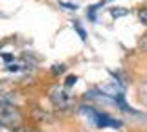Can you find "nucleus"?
<instances>
[{
	"instance_id": "f257e3e1",
	"label": "nucleus",
	"mask_w": 147,
	"mask_h": 132,
	"mask_svg": "<svg viewBox=\"0 0 147 132\" xmlns=\"http://www.w3.org/2000/svg\"><path fill=\"white\" fill-rule=\"evenodd\" d=\"M81 114L94 127H99V129H107V127H110V129H119V127H121V121L119 119H114V117L96 110V108H92V107H81Z\"/></svg>"
},
{
	"instance_id": "f03ea898",
	"label": "nucleus",
	"mask_w": 147,
	"mask_h": 132,
	"mask_svg": "<svg viewBox=\"0 0 147 132\" xmlns=\"http://www.w3.org/2000/svg\"><path fill=\"white\" fill-rule=\"evenodd\" d=\"M50 101L53 103L55 108H61V110H70V108L74 107V95H70V92H68L64 86H59L55 84L52 86V90H50Z\"/></svg>"
},
{
	"instance_id": "7ed1b4c3",
	"label": "nucleus",
	"mask_w": 147,
	"mask_h": 132,
	"mask_svg": "<svg viewBox=\"0 0 147 132\" xmlns=\"http://www.w3.org/2000/svg\"><path fill=\"white\" fill-rule=\"evenodd\" d=\"M22 123V116L17 107L4 101L0 103V127H17Z\"/></svg>"
},
{
	"instance_id": "20e7f679",
	"label": "nucleus",
	"mask_w": 147,
	"mask_h": 132,
	"mask_svg": "<svg viewBox=\"0 0 147 132\" xmlns=\"http://www.w3.org/2000/svg\"><path fill=\"white\" fill-rule=\"evenodd\" d=\"M6 70L7 72H24V70H28V64L24 61H13L6 66Z\"/></svg>"
},
{
	"instance_id": "39448f33",
	"label": "nucleus",
	"mask_w": 147,
	"mask_h": 132,
	"mask_svg": "<svg viewBox=\"0 0 147 132\" xmlns=\"http://www.w3.org/2000/svg\"><path fill=\"white\" fill-rule=\"evenodd\" d=\"M74 29L77 31V35H79L81 40L85 42V40H86V33H85V29H83V26L79 24V20H74Z\"/></svg>"
},
{
	"instance_id": "423d86ee",
	"label": "nucleus",
	"mask_w": 147,
	"mask_h": 132,
	"mask_svg": "<svg viewBox=\"0 0 147 132\" xmlns=\"http://www.w3.org/2000/svg\"><path fill=\"white\" fill-rule=\"evenodd\" d=\"M138 94H140V99L147 105V81H144V83L140 84V90H138Z\"/></svg>"
},
{
	"instance_id": "0eeeda50",
	"label": "nucleus",
	"mask_w": 147,
	"mask_h": 132,
	"mask_svg": "<svg viewBox=\"0 0 147 132\" xmlns=\"http://www.w3.org/2000/svg\"><path fill=\"white\" fill-rule=\"evenodd\" d=\"M138 19H140L142 24H145V26H147V7L140 9V13H138Z\"/></svg>"
},
{
	"instance_id": "6e6552de",
	"label": "nucleus",
	"mask_w": 147,
	"mask_h": 132,
	"mask_svg": "<svg viewBox=\"0 0 147 132\" xmlns=\"http://www.w3.org/2000/svg\"><path fill=\"white\" fill-rule=\"evenodd\" d=\"M77 83V77L76 75H68L66 77V83H64V88H70V86H74Z\"/></svg>"
},
{
	"instance_id": "1a4fd4ad",
	"label": "nucleus",
	"mask_w": 147,
	"mask_h": 132,
	"mask_svg": "<svg viewBox=\"0 0 147 132\" xmlns=\"http://www.w3.org/2000/svg\"><path fill=\"white\" fill-rule=\"evenodd\" d=\"M110 15H112L114 19H116V17H125L127 11L125 9H116V7H112V9H110Z\"/></svg>"
},
{
	"instance_id": "9d476101",
	"label": "nucleus",
	"mask_w": 147,
	"mask_h": 132,
	"mask_svg": "<svg viewBox=\"0 0 147 132\" xmlns=\"http://www.w3.org/2000/svg\"><path fill=\"white\" fill-rule=\"evenodd\" d=\"M4 101H7V103H9V94L2 88V86H0V103H4Z\"/></svg>"
},
{
	"instance_id": "9b49d317",
	"label": "nucleus",
	"mask_w": 147,
	"mask_h": 132,
	"mask_svg": "<svg viewBox=\"0 0 147 132\" xmlns=\"http://www.w3.org/2000/svg\"><path fill=\"white\" fill-rule=\"evenodd\" d=\"M61 6L64 9H68V11H76L77 9V4H70V2H61Z\"/></svg>"
},
{
	"instance_id": "f8f14e48",
	"label": "nucleus",
	"mask_w": 147,
	"mask_h": 132,
	"mask_svg": "<svg viewBox=\"0 0 147 132\" xmlns=\"http://www.w3.org/2000/svg\"><path fill=\"white\" fill-rule=\"evenodd\" d=\"M63 72H64V64H55V66L52 68V74H53V75L63 74Z\"/></svg>"
},
{
	"instance_id": "ddd939ff",
	"label": "nucleus",
	"mask_w": 147,
	"mask_h": 132,
	"mask_svg": "<svg viewBox=\"0 0 147 132\" xmlns=\"http://www.w3.org/2000/svg\"><path fill=\"white\" fill-rule=\"evenodd\" d=\"M140 48H142V50H147V33L140 39Z\"/></svg>"
}]
</instances>
